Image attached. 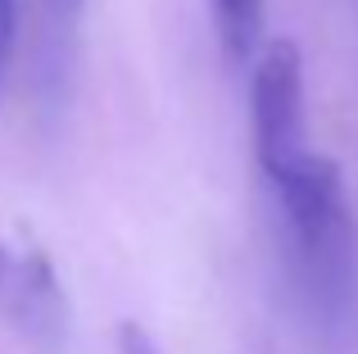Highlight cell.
Here are the masks:
<instances>
[{"label": "cell", "instance_id": "1", "mask_svg": "<svg viewBox=\"0 0 358 354\" xmlns=\"http://www.w3.org/2000/svg\"><path fill=\"white\" fill-rule=\"evenodd\" d=\"M268 182L277 186L295 277L313 318L331 341L358 337V232L341 169L304 150Z\"/></svg>", "mask_w": 358, "mask_h": 354}, {"label": "cell", "instance_id": "2", "mask_svg": "<svg viewBox=\"0 0 358 354\" xmlns=\"http://www.w3.org/2000/svg\"><path fill=\"white\" fill-rule=\"evenodd\" d=\"M0 318L36 354H59L69 341V295L32 236H0Z\"/></svg>", "mask_w": 358, "mask_h": 354}, {"label": "cell", "instance_id": "3", "mask_svg": "<svg viewBox=\"0 0 358 354\" xmlns=\"http://www.w3.org/2000/svg\"><path fill=\"white\" fill-rule=\"evenodd\" d=\"M250 118L254 155L263 173L277 177L295 155H304V64L295 41H272L250 64Z\"/></svg>", "mask_w": 358, "mask_h": 354}, {"label": "cell", "instance_id": "4", "mask_svg": "<svg viewBox=\"0 0 358 354\" xmlns=\"http://www.w3.org/2000/svg\"><path fill=\"white\" fill-rule=\"evenodd\" d=\"M87 0H36V96L45 114H55L69 87L73 50Z\"/></svg>", "mask_w": 358, "mask_h": 354}, {"label": "cell", "instance_id": "5", "mask_svg": "<svg viewBox=\"0 0 358 354\" xmlns=\"http://www.w3.org/2000/svg\"><path fill=\"white\" fill-rule=\"evenodd\" d=\"M213 27H218V45L227 55V64H254V55L263 50V0H209Z\"/></svg>", "mask_w": 358, "mask_h": 354}, {"label": "cell", "instance_id": "6", "mask_svg": "<svg viewBox=\"0 0 358 354\" xmlns=\"http://www.w3.org/2000/svg\"><path fill=\"white\" fill-rule=\"evenodd\" d=\"M18 27H23V0H0V91L18 55Z\"/></svg>", "mask_w": 358, "mask_h": 354}, {"label": "cell", "instance_id": "7", "mask_svg": "<svg viewBox=\"0 0 358 354\" xmlns=\"http://www.w3.org/2000/svg\"><path fill=\"white\" fill-rule=\"evenodd\" d=\"M118 350L122 354H159V346L145 337V327H136V323H122L118 327Z\"/></svg>", "mask_w": 358, "mask_h": 354}]
</instances>
